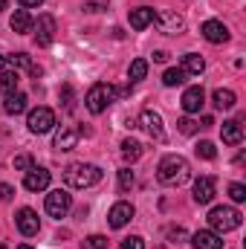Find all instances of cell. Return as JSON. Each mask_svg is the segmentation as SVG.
Returning a JSON list of instances; mask_svg holds the SVG:
<instances>
[{
    "instance_id": "6da1fadb",
    "label": "cell",
    "mask_w": 246,
    "mask_h": 249,
    "mask_svg": "<svg viewBox=\"0 0 246 249\" xmlns=\"http://www.w3.org/2000/svg\"><path fill=\"white\" fill-rule=\"evenodd\" d=\"M188 177H191L188 160L180 157V154H168V157H162L159 165H157V180H159L162 186H183V183H188Z\"/></svg>"
},
{
    "instance_id": "7a4b0ae2",
    "label": "cell",
    "mask_w": 246,
    "mask_h": 249,
    "mask_svg": "<svg viewBox=\"0 0 246 249\" xmlns=\"http://www.w3.org/2000/svg\"><path fill=\"white\" fill-rule=\"evenodd\" d=\"M122 93L127 90H119V87H113V84H107V81H99V84H93L90 90H87V96H84V105H87V110L90 113H105L107 110V105L110 102H116Z\"/></svg>"
},
{
    "instance_id": "3957f363",
    "label": "cell",
    "mask_w": 246,
    "mask_h": 249,
    "mask_svg": "<svg viewBox=\"0 0 246 249\" xmlns=\"http://www.w3.org/2000/svg\"><path fill=\"white\" fill-rule=\"evenodd\" d=\"M102 180V168L93 162H72L64 168V183L70 188H90Z\"/></svg>"
},
{
    "instance_id": "277c9868",
    "label": "cell",
    "mask_w": 246,
    "mask_h": 249,
    "mask_svg": "<svg viewBox=\"0 0 246 249\" xmlns=\"http://www.w3.org/2000/svg\"><path fill=\"white\" fill-rule=\"evenodd\" d=\"M241 220H244V214H241L238 209H232V206H214V209L209 212V226H211L217 235L238 229Z\"/></svg>"
},
{
    "instance_id": "5b68a950",
    "label": "cell",
    "mask_w": 246,
    "mask_h": 249,
    "mask_svg": "<svg viewBox=\"0 0 246 249\" xmlns=\"http://www.w3.org/2000/svg\"><path fill=\"white\" fill-rule=\"evenodd\" d=\"M44 209H47V214H53V217H67V212L72 209V194H70V191H64V188L50 191V194H47Z\"/></svg>"
},
{
    "instance_id": "8992f818",
    "label": "cell",
    "mask_w": 246,
    "mask_h": 249,
    "mask_svg": "<svg viewBox=\"0 0 246 249\" xmlns=\"http://www.w3.org/2000/svg\"><path fill=\"white\" fill-rule=\"evenodd\" d=\"M26 124H29L32 133H50L55 127V113L50 107H35V110H29Z\"/></svg>"
},
{
    "instance_id": "52a82bcc",
    "label": "cell",
    "mask_w": 246,
    "mask_h": 249,
    "mask_svg": "<svg viewBox=\"0 0 246 249\" xmlns=\"http://www.w3.org/2000/svg\"><path fill=\"white\" fill-rule=\"evenodd\" d=\"M154 20H157V26H159V32H162V35H180V32L185 29V18H183V15L168 12V9H165V12H159Z\"/></svg>"
},
{
    "instance_id": "ba28073f",
    "label": "cell",
    "mask_w": 246,
    "mask_h": 249,
    "mask_svg": "<svg viewBox=\"0 0 246 249\" xmlns=\"http://www.w3.org/2000/svg\"><path fill=\"white\" fill-rule=\"evenodd\" d=\"M139 124L145 127V133H148L151 139H157V142H162V139H165L162 116H159L157 110H142V113H139Z\"/></svg>"
},
{
    "instance_id": "9c48e42d",
    "label": "cell",
    "mask_w": 246,
    "mask_h": 249,
    "mask_svg": "<svg viewBox=\"0 0 246 249\" xmlns=\"http://www.w3.org/2000/svg\"><path fill=\"white\" fill-rule=\"evenodd\" d=\"M78 136H81V130H78L75 124H61V127L55 130L53 148H55V151H72V148L78 145Z\"/></svg>"
},
{
    "instance_id": "30bf717a",
    "label": "cell",
    "mask_w": 246,
    "mask_h": 249,
    "mask_svg": "<svg viewBox=\"0 0 246 249\" xmlns=\"http://www.w3.org/2000/svg\"><path fill=\"white\" fill-rule=\"evenodd\" d=\"M50 171L47 168H38V165H32L29 171H23V188L26 191H47L50 188Z\"/></svg>"
},
{
    "instance_id": "8fae6325",
    "label": "cell",
    "mask_w": 246,
    "mask_h": 249,
    "mask_svg": "<svg viewBox=\"0 0 246 249\" xmlns=\"http://www.w3.org/2000/svg\"><path fill=\"white\" fill-rule=\"evenodd\" d=\"M200 32H203V38H206L209 44H226V41H229V26L220 23V20H206V23L200 26Z\"/></svg>"
},
{
    "instance_id": "7c38bea8",
    "label": "cell",
    "mask_w": 246,
    "mask_h": 249,
    "mask_svg": "<svg viewBox=\"0 0 246 249\" xmlns=\"http://www.w3.org/2000/svg\"><path fill=\"white\" fill-rule=\"evenodd\" d=\"M15 223H18L20 235H26V238L38 235V229H41V220H38V214H35L32 209H20V212L15 214Z\"/></svg>"
},
{
    "instance_id": "4fadbf2b",
    "label": "cell",
    "mask_w": 246,
    "mask_h": 249,
    "mask_svg": "<svg viewBox=\"0 0 246 249\" xmlns=\"http://www.w3.org/2000/svg\"><path fill=\"white\" fill-rule=\"evenodd\" d=\"M35 29H38V32H35L38 47H50V44H53V38H55V18H53V15H41Z\"/></svg>"
},
{
    "instance_id": "5bb4252c",
    "label": "cell",
    "mask_w": 246,
    "mask_h": 249,
    "mask_svg": "<svg viewBox=\"0 0 246 249\" xmlns=\"http://www.w3.org/2000/svg\"><path fill=\"white\" fill-rule=\"evenodd\" d=\"M214 191H217V180L214 177H200L194 183V203H200V206L211 203L214 200Z\"/></svg>"
},
{
    "instance_id": "9a60e30c",
    "label": "cell",
    "mask_w": 246,
    "mask_h": 249,
    "mask_svg": "<svg viewBox=\"0 0 246 249\" xmlns=\"http://www.w3.org/2000/svg\"><path fill=\"white\" fill-rule=\"evenodd\" d=\"M130 220H133V206L124 203V200H119V203L110 209V214H107V223H110L113 229H122V226H127Z\"/></svg>"
},
{
    "instance_id": "2e32d148",
    "label": "cell",
    "mask_w": 246,
    "mask_h": 249,
    "mask_svg": "<svg viewBox=\"0 0 246 249\" xmlns=\"http://www.w3.org/2000/svg\"><path fill=\"white\" fill-rule=\"evenodd\" d=\"M180 105H183L185 113H200V107L206 105V93H203V87H188L183 93V99H180Z\"/></svg>"
},
{
    "instance_id": "e0dca14e",
    "label": "cell",
    "mask_w": 246,
    "mask_h": 249,
    "mask_svg": "<svg viewBox=\"0 0 246 249\" xmlns=\"http://www.w3.org/2000/svg\"><path fill=\"white\" fill-rule=\"evenodd\" d=\"M194 249H223V241L217 232H209V229H200L194 238H191Z\"/></svg>"
},
{
    "instance_id": "ac0fdd59",
    "label": "cell",
    "mask_w": 246,
    "mask_h": 249,
    "mask_svg": "<svg viewBox=\"0 0 246 249\" xmlns=\"http://www.w3.org/2000/svg\"><path fill=\"white\" fill-rule=\"evenodd\" d=\"M154 9H148V6H139V9H130V26L133 29H148L151 23H154Z\"/></svg>"
},
{
    "instance_id": "d6986e66",
    "label": "cell",
    "mask_w": 246,
    "mask_h": 249,
    "mask_svg": "<svg viewBox=\"0 0 246 249\" xmlns=\"http://www.w3.org/2000/svg\"><path fill=\"white\" fill-rule=\"evenodd\" d=\"M223 142L226 145H241L244 142V124L238 122V119H229V122H223Z\"/></svg>"
},
{
    "instance_id": "ffe728a7",
    "label": "cell",
    "mask_w": 246,
    "mask_h": 249,
    "mask_svg": "<svg viewBox=\"0 0 246 249\" xmlns=\"http://www.w3.org/2000/svg\"><path fill=\"white\" fill-rule=\"evenodd\" d=\"M32 26H35V20H32L29 9H18V12L12 15V29H15L18 35H26V32H32Z\"/></svg>"
},
{
    "instance_id": "44dd1931",
    "label": "cell",
    "mask_w": 246,
    "mask_h": 249,
    "mask_svg": "<svg viewBox=\"0 0 246 249\" xmlns=\"http://www.w3.org/2000/svg\"><path fill=\"white\" fill-rule=\"evenodd\" d=\"M211 102H214V107H217V110H232V107H235V102H238V96H235L232 90L217 87V90L211 93Z\"/></svg>"
},
{
    "instance_id": "7402d4cb",
    "label": "cell",
    "mask_w": 246,
    "mask_h": 249,
    "mask_svg": "<svg viewBox=\"0 0 246 249\" xmlns=\"http://www.w3.org/2000/svg\"><path fill=\"white\" fill-rule=\"evenodd\" d=\"M3 110H6L9 116L23 113V110H26V96H23V93H18V90H15V93H9V96H6V102H3Z\"/></svg>"
},
{
    "instance_id": "603a6c76",
    "label": "cell",
    "mask_w": 246,
    "mask_h": 249,
    "mask_svg": "<svg viewBox=\"0 0 246 249\" xmlns=\"http://www.w3.org/2000/svg\"><path fill=\"white\" fill-rule=\"evenodd\" d=\"M180 70H183L185 75H200V72L206 70V61H203L200 55H194V53H188V55L183 58V67H180Z\"/></svg>"
},
{
    "instance_id": "cb8c5ba5",
    "label": "cell",
    "mask_w": 246,
    "mask_h": 249,
    "mask_svg": "<svg viewBox=\"0 0 246 249\" xmlns=\"http://www.w3.org/2000/svg\"><path fill=\"white\" fill-rule=\"evenodd\" d=\"M122 157L127 162H136V160L142 157V145H139L136 139H124L122 142Z\"/></svg>"
},
{
    "instance_id": "d4e9b609",
    "label": "cell",
    "mask_w": 246,
    "mask_h": 249,
    "mask_svg": "<svg viewBox=\"0 0 246 249\" xmlns=\"http://www.w3.org/2000/svg\"><path fill=\"white\" fill-rule=\"evenodd\" d=\"M18 90V72L15 70H9V72H0V93H15Z\"/></svg>"
},
{
    "instance_id": "484cf974",
    "label": "cell",
    "mask_w": 246,
    "mask_h": 249,
    "mask_svg": "<svg viewBox=\"0 0 246 249\" xmlns=\"http://www.w3.org/2000/svg\"><path fill=\"white\" fill-rule=\"evenodd\" d=\"M185 81V72L180 67H171V70H165V75H162V84L165 87H180Z\"/></svg>"
},
{
    "instance_id": "4316f807",
    "label": "cell",
    "mask_w": 246,
    "mask_h": 249,
    "mask_svg": "<svg viewBox=\"0 0 246 249\" xmlns=\"http://www.w3.org/2000/svg\"><path fill=\"white\" fill-rule=\"evenodd\" d=\"M127 75H130V81H142V78L148 75V61H145V58H136V61H130Z\"/></svg>"
},
{
    "instance_id": "83f0119b",
    "label": "cell",
    "mask_w": 246,
    "mask_h": 249,
    "mask_svg": "<svg viewBox=\"0 0 246 249\" xmlns=\"http://www.w3.org/2000/svg\"><path fill=\"white\" fill-rule=\"evenodd\" d=\"M9 64H12V70L18 72V70H32V61H29V55L26 53H15L12 58H9Z\"/></svg>"
},
{
    "instance_id": "f1b7e54d",
    "label": "cell",
    "mask_w": 246,
    "mask_h": 249,
    "mask_svg": "<svg viewBox=\"0 0 246 249\" xmlns=\"http://www.w3.org/2000/svg\"><path fill=\"white\" fill-rule=\"evenodd\" d=\"M81 249H107V238L105 235H90L81 241Z\"/></svg>"
},
{
    "instance_id": "f546056e",
    "label": "cell",
    "mask_w": 246,
    "mask_h": 249,
    "mask_svg": "<svg viewBox=\"0 0 246 249\" xmlns=\"http://www.w3.org/2000/svg\"><path fill=\"white\" fill-rule=\"evenodd\" d=\"M194 151H197V157H203V160H214V157H217L214 145H211V142H206V139H203V142H197V148H194Z\"/></svg>"
},
{
    "instance_id": "4dcf8cb0",
    "label": "cell",
    "mask_w": 246,
    "mask_h": 249,
    "mask_svg": "<svg viewBox=\"0 0 246 249\" xmlns=\"http://www.w3.org/2000/svg\"><path fill=\"white\" fill-rule=\"evenodd\" d=\"M229 197H232L235 203H244L246 200V186L244 183H232V186H229Z\"/></svg>"
},
{
    "instance_id": "1f68e13d",
    "label": "cell",
    "mask_w": 246,
    "mask_h": 249,
    "mask_svg": "<svg viewBox=\"0 0 246 249\" xmlns=\"http://www.w3.org/2000/svg\"><path fill=\"white\" fill-rule=\"evenodd\" d=\"M130 186H133V171H130V168H122V171H119V188L127 191Z\"/></svg>"
},
{
    "instance_id": "d6a6232c",
    "label": "cell",
    "mask_w": 246,
    "mask_h": 249,
    "mask_svg": "<svg viewBox=\"0 0 246 249\" xmlns=\"http://www.w3.org/2000/svg\"><path fill=\"white\" fill-rule=\"evenodd\" d=\"M15 168H18V171H29V168H32V157H29V154H18V157H15Z\"/></svg>"
},
{
    "instance_id": "836d02e7",
    "label": "cell",
    "mask_w": 246,
    "mask_h": 249,
    "mask_svg": "<svg viewBox=\"0 0 246 249\" xmlns=\"http://www.w3.org/2000/svg\"><path fill=\"white\" fill-rule=\"evenodd\" d=\"M119 249H145V241H142L139 235H133V238H124Z\"/></svg>"
},
{
    "instance_id": "e575fe53",
    "label": "cell",
    "mask_w": 246,
    "mask_h": 249,
    "mask_svg": "<svg viewBox=\"0 0 246 249\" xmlns=\"http://www.w3.org/2000/svg\"><path fill=\"white\" fill-rule=\"evenodd\" d=\"M177 127H180V133H185V136H188V133H194V130H197V122L185 116V119H180V122H177Z\"/></svg>"
},
{
    "instance_id": "d590c367",
    "label": "cell",
    "mask_w": 246,
    "mask_h": 249,
    "mask_svg": "<svg viewBox=\"0 0 246 249\" xmlns=\"http://www.w3.org/2000/svg\"><path fill=\"white\" fill-rule=\"evenodd\" d=\"M168 238H171L174 244H180V241H185V229H180V226H171V229H168Z\"/></svg>"
},
{
    "instance_id": "8d00e7d4",
    "label": "cell",
    "mask_w": 246,
    "mask_h": 249,
    "mask_svg": "<svg viewBox=\"0 0 246 249\" xmlns=\"http://www.w3.org/2000/svg\"><path fill=\"white\" fill-rule=\"evenodd\" d=\"M107 9V0H87V12H102Z\"/></svg>"
},
{
    "instance_id": "74e56055",
    "label": "cell",
    "mask_w": 246,
    "mask_h": 249,
    "mask_svg": "<svg viewBox=\"0 0 246 249\" xmlns=\"http://www.w3.org/2000/svg\"><path fill=\"white\" fill-rule=\"evenodd\" d=\"M12 194H15V188L6 186V183H0V200H12Z\"/></svg>"
},
{
    "instance_id": "f35d334b",
    "label": "cell",
    "mask_w": 246,
    "mask_h": 249,
    "mask_svg": "<svg viewBox=\"0 0 246 249\" xmlns=\"http://www.w3.org/2000/svg\"><path fill=\"white\" fill-rule=\"evenodd\" d=\"M18 3H20L23 9H38V6H41L44 0H18Z\"/></svg>"
},
{
    "instance_id": "ab89813d",
    "label": "cell",
    "mask_w": 246,
    "mask_h": 249,
    "mask_svg": "<svg viewBox=\"0 0 246 249\" xmlns=\"http://www.w3.org/2000/svg\"><path fill=\"white\" fill-rule=\"evenodd\" d=\"M154 61H157V64H165V61H168V53H162V50H159V53H154Z\"/></svg>"
},
{
    "instance_id": "60d3db41",
    "label": "cell",
    "mask_w": 246,
    "mask_h": 249,
    "mask_svg": "<svg viewBox=\"0 0 246 249\" xmlns=\"http://www.w3.org/2000/svg\"><path fill=\"white\" fill-rule=\"evenodd\" d=\"M211 124H214V119H211V116H203V124H200V127H211Z\"/></svg>"
},
{
    "instance_id": "b9f144b4",
    "label": "cell",
    "mask_w": 246,
    "mask_h": 249,
    "mask_svg": "<svg viewBox=\"0 0 246 249\" xmlns=\"http://www.w3.org/2000/svg\"><path fill=\"white\" fill-rule=\"evenodd\" d=\"M3 67H6V58H3V55H0V72H3Z\"/></svg>"
},
{
    "instance_id": "7bdbcfd3",
    "label": "cell",
    "mask_w": 246,
    "mask_h": 249,
    "mask_svg": "<svg viewBox=\"0 0 246 249\" xmlns=\"http://www.w3.org/2000/svg\"><path fill=\"white\" fill-rule=\"evenodd\" d=\"M6 3H9V0H0V12H3V9H6Z\"/></svg>"
},
{
    "instance_id": "ee69618b",
    "label": "cell",
    "mask_w": 246,
    "mask_h": 249,
    "mask_svg": "<svg viewBox=\"0 0 246 249\" xmlns=\"http://www.w3.org/2000/svg\"><path fill=\"white\" fill-rule=\"evenodd\" d=\"M18 249H32V247H29V244H20V247H18Z\"/></svg>"
},
{
    "instance_id": "f6af8a7d",
    "label": "cell",
    "mask_w": 246,
    "mask_h": 249,
    "mask_svg": "<svg viewBox=\"0 0 246 249\" xmlns=\"http://www.w3.org/2000/svg\"><path fill=\"white\" fill-rule=\"evenodd\" d=\"M0 249H6V247H3V244H0Z\"/></svg>"
}]
</instances>
